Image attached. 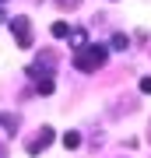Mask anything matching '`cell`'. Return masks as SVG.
<instances>
[{
	"instance_id": "obj_10",
	"label": "cell",
	"mask_w": 151,
	"mask_h": 158,
	"mask_svg": "<svg viewBox=\"0 0 151 158\" xmlns=\"http://www.w3.org/2000/svg\"><path fill=\"white\" fill-rule=\"evenodd\" d=\"M0 123H4V127L14 134V130H18V116H0Z\"/></svg>"
},
{
	"instance_id": "obj_14",
	"label": "cell",
	"mask_w": 151,
	"mask_h": 158,
	"mask_svg": "<svg viewBox=\"0 0 151 158\" xmlns=\"http://www.w3.org/2000/svg\"><path fill=\"white\" fill-rule=\"evenodd\" d=\"M0 158H4V148H0Z\"/></svg>"
},
{
	"instance_id": "obj_13",
	"label": "cell",
	"mask_w": 151,
	"mask_h": 158,
	"mask_svg": "<svg viewBox=\"0 0 151 158\" xmlns=\"http://www.w3.org/2000/svg\"><path fill=\"white\" fill-rule=\"evenodd\" d=\"M0 21H7V18H4V11H0Z\"/></svg>"
},
{
	"instance_id": "obj_2",
	"label": "cell",
	"mask_w": 151,
	"mask_h": 158,
	"mask_svg": "<svg viewBox=\"0 0 151 158\" xmlns=\"http://www.w3.org/2000/svg\"><path fill=\"white\" fill-rule=\"evenodd\" d=\"M11 21V32H14V39L21 49H32V21H28L25 14H18V18H7Z\"/></svg>"
},
{
	"instance_id": "obj_6",
	"label": "cell",
	"mask_w": 151,
	"mask_h": 158,
	"mask_svg": "<svg viewBox=\"0 0 151 158\" xmlns=\"http://www.w3.org/2000/svg\"><path fill=\"white\" fill-rule=\"evenodd\" d=\"M60 141H63V148H67V151H74V148H81V134H78V130H67Z\"/></svg>"
},
{
	"instance_id": "obj_5",
	"label": "cell",
	"mask_w": 151,
	"mask_h": 158,
	"mask_svg": "<svg viewBox=\"0 0 151 158\" xmlns=\"http://www.w3.org/2000/svg\"><path fill=\"white\" fill-rule=\"evenodd\" d=\"M67 39H70V46H74V49H84V46H88V32H84V28H70V35H67Z\"/></svg>"
},
{
	"instance_id": "obj_3",
	"label": "cell",
	"mask_w": 151,
	"mask_h": 158,
	"mask_svg": "<svg viewBox=\"0 0 151 158\" xmlns=\"http://www.w3.org/2000/svg\"><path fill=\"white\" fill-rule=\"evenodd\" d=\"M53 67H56V56L53 53H39V60L32 63V67H28V77H53Z\"/></svg>"
},
{
	"instance_id": "obj_12",
	"label": "cell",
	"mask_w": 151,
	"mask_h": 158,
	"mask_svg": "<svg viewBox=\"0 0 151 158\" xmlns=\"http://www.w3.org/2000/svg\"><path fill=\"white\" fill-rule=\"evenodd\" d=\"M141 91H144V95H151V77H141Z\"/></svg>"
},
{
	"instance_id": "obj_1",
	"label": "cell",
	"mask_w": 151,
	"mask_h": 158,
	"mask_svg": "<svg viewBox=\"0 0 151 158\" xmlns=\"http://www.w3.org/2000/svg\"><path fill=\"white\" fill-rule=\"evenodd\" d=\"M106 60H109V49L106 46H95V42H88L81 53H74V67H78L81 74H95Z\"/></svg>"
},
{
	"instance_id": "obj_4",
	"label": "cell",
	"mask_w": 151,
	"mask_h": 158,
	"mask_svg": "<svg viewBox=\"0 0 151 158\" xmlns=\"http://www.w3.org/2000/svg\"><path fill=\"white\" fill-rule=\"evenodd\" d=\"M53 134H56V130H53V127H42V130H39V134H35V137H32V141H25V151H28V155H39V151H46V148H49V144L56 141V137H53Z\"/></svg>"
},
{
	"instance_id": "obj_11",
	"label": "cell",
	"mask_w": 151,
	"mask_h": 158,
	"mask_svg": "<svg viewBox=\"0 0 151 158\" xmlns=\"http://www.w3.org/2000/svg\"><path fill=\"white\" fill-rule=\"evenodd\" d=\"M56 4H60V7H63V11H74V7H78V4H81V0H56Z\"/></svg>"
},
{
	"instance_id": "obj_7",
	"label": "cell",
	"mask_w": 151,
	"mask_h": 158,
	"mask_svg": "<svg viewBox=\"0 0 151 158\" xmlns=\"http://www.w3.org/2000/svg\"><path fill=\"white\" fill-rule=\"evenodd\" d=\"M109 46H112V49H130V35H127V32H116Z\"/></svg>"
},
{
	"instance_id": "obj_15",
	"label": "cell",
	"mask_w": 151,
	"mask_h": 158,
	"mask_svg": "<svg viewBox=\"0 0 151 158\" xmlns=\"http://www.w3.org/2000/svg\"><path fill=\"white\" fill-rule=\"evenodd\" d=\"M0 4H4V0H0Z\"/></svg>"
},
{
	"instance_id": "obj_9",
	"label": "cell",
	"mask_w": 151,
	"mask_h": 158,
	"mask_svg": "<svg viewBox=\"0 0 151 158\" xmlns=\"http://www.w3.org/2000/svg\"><path fill=\"white\" fill-rule=\"evenodd\" d=\"M35 91L39 95H53V77H39L35 81Z\"/></svg>"
},
{
	"instance_id": "obj_8",
	"label": "cell",
	"mask_w": 151,
	"mask_h": 158,
	"mask_svg": "<svg viewBox=\"0 0 151 158\" xmlns=\"http://www.w3.org/2000/svg\"><path fill=\"white\" fill-rule=\"evenodd\" d=\"M49 32H53V39H67V35H70V25H67V21H56Z\"/></svg>"
}]
</instances>
